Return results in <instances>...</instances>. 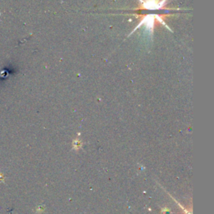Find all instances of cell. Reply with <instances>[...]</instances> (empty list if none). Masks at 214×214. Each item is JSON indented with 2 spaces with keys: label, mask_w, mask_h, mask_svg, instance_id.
Returning a JSON list of instances; mask_svg holds the SVG:
<instances>
[{
  "label": "cell",
  "mask_w": 214,
  "mask_h": 214,
  "mask_svg": "<svg viewBox=\"0 0 214 214\" xmlns=\"http://www.w3.org/2000/svg\"><path fill=\"white\" fill-rule=\"evenodd\" d=\"M168 0H138L139 6L137 9H132L131 14L135 16L137 19H139L140 22L137 24V26L131 31L128 37L133 35V33L136 29L141 28V26L145 25L146 31L147 32L150 41L153 39L154 28L156 21H158L162 25L165 26L166 29H167L169 31L173 32L170 27L165 22V18L168 16L174 15L172 12L182 10L180 8H175V9H169L166 7V3Z\"/></svg>",
  "instance_id": "obj_1"
}]
</instances>
